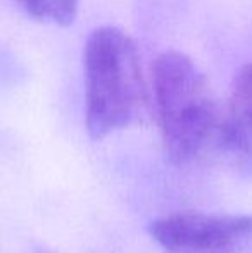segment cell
<instances>
[{
	"instance_id": "1",
	"label": "cell",
	"mask_w": 252,
	"mask_h": 253,
	"mask_svg": "<svg viewBox=\"0 0 252 253\" xmlns=\"http://www.w3.org/2000/svg\"><path fill=\"white\" fill-rule=\"evenodd\" d=\"M152 98L166 157L175 166H187L216 148L223 112L190 57L169 50L155 59Z\"/></svg>"
},
{
	"instance_id": "2",
	"label": "cell",
	"mask_w": 252,
	"mask_h": 253,
	"mask_svg": "<svg viewBox=\"0 0 252 253\" xmlns=\"http://www.w3.org/2000/svg\"><path fill=\"white\" fill-rule=\"evenodd\" d=\"M87 129L94 140L137 123L147 107V90L135 43L112 26L95 30L85 45Z\"/></svg>"
},
{
	"instance_id": "3",
	"label": "cell",
	"mask_w": 252,
	"mask_h": 253,
	"mask_svg": "<svg viewBox=\"0 0 252 253\" xmlns=\"http://www.w3.org/2000/svg\"><path fill=\"white\" fill-rule=\"evenodd\" d=\"M149 231L166 253H247L252 250L251 213H169L155 219Z\"/></svg>"
},
{
	"instance_id": "4",
	"label": "cell",
	"mask_w": 252,
	"mask_h": 253,
	"mask_svg": "<svg viewBox=\"0 0 252 253\" xmlns=\"http://www.w3.org/2000/svg\"><path fill=\"white\" fill-rule=\"evenodd\" d=\"M216 150L237 169L252 172V64L244 66L233 78Z\"/></svg>"
},
{
	"instance_id": "5",
	"label": "cell",
	"mask_w": 252,
	"mask_h": 253,
	"mask_svg": "<svg viewBox=\"0 0 252 253\" xmlns=\"http://www.w3.org/2000/svg\"><path fill=\"white\" fill-rule=\"evenodd\" d=\"M30 16L38 21L67 26L78 10V0H17Z\"/></svg>"
}]
</instances>
